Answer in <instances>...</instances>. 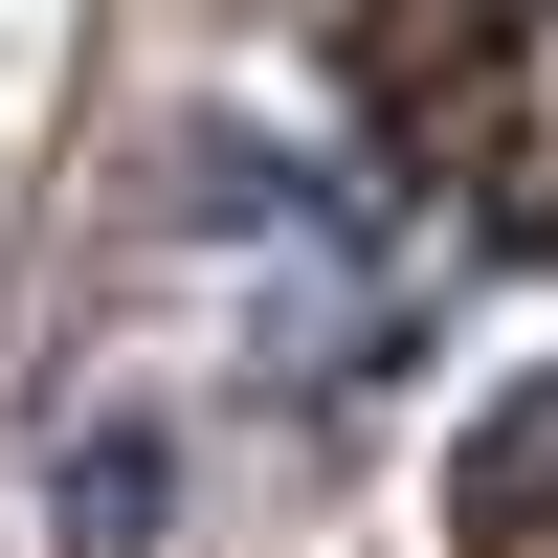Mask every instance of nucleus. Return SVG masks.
<instances>
[{
	"label": "nucleus",
	"mask_w": 558,
	"mask_h": 558,
	"mask_svg": "<svg viewBox=\"0 0 558 558\" xmlns=\"http://www.w3.org/2000/svg\"><path fill=\"white\" fill-rule=\"evenodd\" d=\"M68 536H112V558L157 536V447H68Z\"/></svg>",
	"instance_id": "nucleus-1"
}]
</instances>
